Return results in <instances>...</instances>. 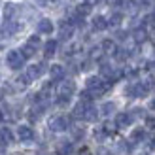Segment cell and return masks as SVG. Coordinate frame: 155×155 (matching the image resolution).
I'll return each mask as SVG.
<instances>
[{"mask_svg": "<svg viewBox=\"0 0 155 155\" xmlns=\"http://www.w3.org/2000/svg\"><path fill=\"white\" fill-rule=\"evenodd\" d=\"M93 27H95L97 30H104V28L108 27V21H106L104 17H100V15H98V17L93 19Z\"/></svg>", "mask_w": 155, "mask_h": 155, "instance_id": "obj_17", "label": "cell"}, {"mask_svg": "<svg viewBox=\"0 0 155 155\" xmlns=\"http://www.w3.org/2000/svg\"><path fill=\"white\" fill-rule=\"evenodd\" d=\"M110 87H112V81H102L97 76H93V78H89V80H87V91L91 93V97L104 95L106 91H110Z\"/></svg>", "mask_w": 155, "mask_h": 155, "instance_id": "obj_1", "label": "cell"}, {"mask_svg": "<svg viewBox=\"0 0 155 155\" xmlns=\"http://www.w3.org/2000/svg\"><path fill=\"white\" fill-rule=\"evenodd\" d=\"M133 38H134V42H136V44H142V42L148 40V30H146L144 27L136 28L134 32H133Z\"/></svg>", "mask_w": 155, "mask_h": 155, "instance_id": "obj_11", "label": "cell"}, {"mask_svg": "<svg viewBox=\"0 0 155 155\" xmlns=\"http://www.w3.org/2000/svg\"><path fill=\"white\" fill-rule=\"evenodd\" d=\"M70 151H72V146L70 144H61L59 148H57V153L59 155H68Z\"/></svg>", "mask_w": 155, "mask_h": 155, "instance_id": "obj_23", "label": "cell"}, {"mask_svg": "<svg viewBox=\"0 0 155 155\" xmlns=\"http://www.w3.org/2000/svg\"><path fill=\"white\" fill-rule=\"evenodd\" d=\"M117 38H119V40H125V38H127V34H125V32H121V30H119V32H117Z\"/></svg>", "mask_w": 155, "mask_h": 155, "instance_id": "obj_34", "label": "cell"}, {"mask_svg": "<svg viewBox=\"0 0 155 155\" xmlns=\"http://www.w3.org/2000/svg\"><path fill=\"white\" fill-rule=\"evenodd\" d=\"M112 112H115V104H112V102H106L104 106H102V114H112Z\"/></svg>", "mask_w": 155, "mask_h": 155, "instance_id": "obj_27", "label": "cell"}, {"mask_svg": "<svg viewBox=\"0 0 155 155\" xmlns=\"http://www.w3.org/2000/svg\"><path fill=\"white\" fill-rule=\"evenodd\" d=\"M28 81H30V80H28V76H19L17 80H15V83H17V87H19V89H25L27 85H28Z\"/></svg>", "mask_w": 155, "mask_h": 155, "instance_id": "obj_22", "label": "cell"}, {"mask_svg": "<svg viewBox=\"0 0 155 155\" xmlns=\"http://www.w3.org/2000/svg\"><path fill=\"white\" fill-rule=\"evenodd\" d=\"M44 72H45V64L40 63V64H32V66H28L27 76H28V80H36V78H40Z\"/></svg>", "mask_w": 155, "mask_h": 155, "instance_id": "obj_5", "label": "cell"}, {"mask_svg": "<svg viewBox=\"0 0 155 155\" xmlns=\"http://www.w3.org/2000/svg\"><path fill=\"white\" fill-rule=\"evenodd\" d=\"M121 19H123V15H121V13H114L112 17H110V21H108V25H112V27H117L119 23H121Z\"/></svg>", "mask_w": 155, "mask_h": 155, "instance_id": "obj_24", "label": "cell"}, {"mask_svg": "<svg viewBox=\"0 0 155 155\" xmlns=\"http://www.w3.org/2000/svg\"><path fill=\"white\" fill-rule=\"evenodd\" d=\"M74 91H76V85L74 81H63L57 87V95H59V104H64L68 102V98H70L74 95Z\"/></svg>", "mask_w": 155, "mask_h": 155, "instance_id": "obj_2", "label": "cell"}, {"mask_svg": "<svg viewBox=\"0 0 155 155\" xmlns=\"http://www.w3.org/2000/svg\"><path fill=\"white\" fill-rule=\"evenodd\" d=\"M146 125H148L150 129H153L155 127V117H148V119H146Z\"/></svg>", "mask_w": 155, "mask_h": 155, "instance_id": "obj_31", "label": "cell"}, {"mask_svg": "<svg viewBox=\"0 0 155 155\" xmlns=\"http://www.w3.org/2000/svg\"><path fill=\"white\" fill-rule=\"evenodd\" d=\"M19 30V25L15 21H6V25H4V34L6 36H12V34H15Z\"/></svg>", "mask_w": 155, "mask_h": 155, "instance_id": "obj_14", "label": "cell"}, {"mask_svg": "<svg viewBox=\"0 0 155 155\" xmlns=\"http://www.w3.org/2000/svg\"><path fill=\"white\" fill-rule=\"evenodd\" d=\"M0 121H4V114L2 112H0Z\"/></svg>", "mask_w": 155, "mask_h": 155, "instance_id": "obj_37", "label": "cell"}, {"mask_svg": "<svg viewBox=\"0 0 155 155\" xmlns=\"http://www.w3.org/2000/svg\"><path fill=\"white\" fill-rule=\"evenodd\" d=\"M17 13H19V10H17V6H15V4H6L4 6V19L6 21H15Z\"/></svg>", "mask_w": 155, "mask_h": 155, "instance_id": "obj_6", "label": "cell"}, {"mask_svg": "<svg viewBox=\"0 0 155 155\" xmlns=\"http://www.w3.org/2000/svg\"><path fill=\"white\" fill-rule=\"evenodd\" d=\"M55 49H57V42L49 40L48 44H45V48H44V55L45 57H53V55H55Z\"/></svg>", "mask_w": 155, "mask_h": 155, "instance_id": "obj_15", "label": "cell"}, {"mask_svg": "<svg viewBox=\"0 0 155 155\" xmlns=\"http://www.w3.org/2000/svg\"><path fill=\"white\" fill-rule=\"evenodd\" d=\"M83 119L85 121H97V110L93 108L91 104L85 108V114H83Z\"/></svg>", "mask_w": 155, "mask_h": 155, "instance_id": "obj_16", "label": "cell"}, {"mask_svg": "<svg viewBox=\"0 0 155 155\" xmlns=\"http://www.w3.org/2000/svg\"><path fill=\"white\" fill-rule=\"evenodd\" d=\"M133 117H130V114H117L115 115V125L117 127H129Z\"/></svg>", "mask_w": 155, "mask_h": 155, "instance_id": "obj_7", "label": "cell"}, {"mask_svg": "<svg viewBox=\"0 0 155 155\" xmlns=\"http://www.w3.org/2000/svg\"><path fill=\"white\" fill-rule=\"evenodd\" d=\"M108 2H110L112 6H119V4H121V0H108Z\"/></svg>", "mask_w": 155, "mask_h": 155, "instance_id": "obj_35", "label": "cell"}, {"mask_svg": "<svg viewBox=\"0 0 155 155\" xmlns=\"http://www.w3.org/2000/svg\"><path fill=\"white\" fill-rule=\"evenodd\" d=\"M100 55H102V48H100V49H93V51H91V57H93V59H98Z\"/></svg>", "mask_w": 155, "mask_h": 155, "instance_id": "obj_30", "label": "cell"}, {"mask_svg": "<svg viewBox=\"0 0 155 155\" xmlns=\"http://www.w3.org/2000/svg\"><path fill=\"white\" fill-rule=\"evenodd\" d=\"M0 136H2V140L8 142V144L13 142V134H12V130H10V129H2V130H0Z\"/></svg>", "mask_w": 155, "mask_h": 155, "instance_id": "obj_20", "label": "cell"}, {"mask_svg": "<svg viewBox=\"0 0 155 155\" xmlns=\"http://www.w3.org/2000/svg\"><path fill=\"white\" fill-rule=\"evenodd\" d=\"M151 144H153V148H155V136H153V142H151Z\"/></svg>", "mask_w": 155, "mask_h": 155, "instance_id": "obj_38", "label": "cell"}, {"mask_svg": "<svg viewBox=\"0 0 155 155\" xmlns=\"http://www.w3.org/2000/svg\"><path fill=\"white\" fill-rule=\"evenodd\" d=\"M8 66L13 68V70H19V68L23 66V63H25V57H23L21 51H10L8 53Z\"/></svg>", "mask_w": 155, "mask_h": 155, "instance_id": "obj_4", "label": "cell"}, {"mask_svg": "<svg viewBox=\"0 0 155 155\" xmlns=\"http://www.w3.org/2000/svg\"><path fill=\"white\" fill-rule=\"evenodd\" d=\"M51 30H53V23L49 19H42L40 23H38V32H42V34H51Z\"/></svg>", "mask_w": 155, "mask_h": 155, "instance_id": "obj_10", "label": "cell"}, {"mask_svg": "<svg viewBox=\"0 0 155 155\" xmlns=\"http://www.w3.org/2000/svg\"><path fill=\"white\" fill-rule=\"evenodd\" d=\"M68 125H70V119L64 117V115H55V117L49 119V129L55 130V133H61V130H66Z\"/></svg>", "mask_w": 155, "mask_h": 155, "instance_id": "obj_3", "label": "cell"}, {"mask_svg": "<svg viewBox=\"0 0 155 155\" xmlns=\"http://www.w3.org/2000/svg\"><path fill=\"white\" fill-rule=\"evenodd\" d=\"M140 4H144V6H151L153 0H140Z\"/></svg>", "mask_w": 155, "mask_h": 155, "instance_id": "obj_33", "label": "cell"}, {"mask_svg": "<svg viewBox=\"0 0 155 155\" xmlns=\"http://www.w3.org/2000/svg\"><path fill=\"white\" fill-rule=\"evenodd\" d=\"M27 44L30 45V48H34V49H38V48H40V38H38V36H30Z\"/></svg>", "mask_w": 155, "mask_h": 155, "instance_id": "obj_26", "label": "cell"}, {"mask_svg": "<svg viewBox=\"0 0 155 155\" xmlns=\"http://www.w3.org/2000/svg\"><path fill=\"white\" fill-rule=\"evenodd\" d=\"M83 2H85V4H87V6H95V4L98 2V0H83Z\"/></svg>", "mask_w": 155, "mask_h": 155, "instance_id": "obj_32", "label": "cell"}, {"mask_svg": "<svg viewBox=\"0 0 155 155\" xmlns=\"http://www.w3.org/2000/svg\"><path fill=\"white\" fill-rule=\"evenodd\" d=\"M115 57H117V61H125L129 57V53L125 49H117V51H115Z\"/></svg>", "mask_w": 155, "mask_h": 155, "instance_id": "obj_29", "label": "cell"}, {"mask_svg": "<svg viewBox=\"0 0 155 155\" xmlns=\"http://www.w3.org/2000/svg\"><path fill=\"white\" fill-rule=\"evenodd\" d=\"M40 6H44V8H55L57 0H40Z\"/></svg>", "mask_w": 155, "mask_h": 155, "instance_id": "obj_28", "label": "cell"}, {"mask_svg": "<svg viewBox=\"0 0 155 155\" xmlns=\"http://www.w3.org/2000/svg\"><path fill=\"white\" fill-rule=\"evenodd\" d=\"M151 108H153V110H155V98L151 100Z\"/></svg>", "mask_w": 155, "mask_h": 155, "instance_id": "obj_36", "label": "cell"}, {"mask_svg": "<svg viewBox=\"0 0 155 155\" xmlns=\"http://www.w3.org/2000/svg\"><path fill=\"white\" fill-rule=\"evenodd\" d=\"M144 136H146V130H144V129H136L134 133L130 134V140H133V142H140Z\"/></svg>", "mask_w": 155, "mask_h": 155, "instance_id": "obj_18", "label": "cell"}, {"mask_svg": "<svg viewBox=\"0 0 155 155\" xmlns=\"http://www.w3.org/2000/svg\"><path fill=\"white\" fill-rule=\"evenodd\" d=\"M115 129H117V125H115V123H104V127H102L104 134H114Z\"/></svg>", "mask_w": 155, "mask_h": 155, "instance_id": "obj_25", "label": "cell"}, {"mask_svg": "<svg viewBox=\"0 0 155 155\" xmlns=\"http://www.w3.org/2000/svg\"><path fill=\"white\" fill-rule=\"evenodd\" d=\"M17 134H19L21 140H32V138H34V133H32V129H30V127H19Z\"/></svg>", "mask_w": 155, "mask_h": 155, "instance_id": "obj_12", "label": "cell"}, {"mask_svg": "<svg viewBox=\"0 0 155 155\" xmlns=\"http://www.w3.org/2000/svg\"><path fill=\"white\" fill-rule=\"evenodd\" d=\"M49 74H51V80L59 81V80H63V76H64V68L61 66V64H53L49 68Z\"/></svg>", "mask_w": 155, "mask_h": 155, "instance_id": "obj_8", "label": "cell"}, {"mask_svg": "<svg viewBox=\"0 0 155 155\" xmlns=\"http://www.w3.org/2000/svg\"><path fill=\"white\" fill-rule=\"evenodd\" d=\"M72 32H74L72 23H63V25H61V32H59V36H61V40H68V38L72 36Z\"/></svg>", "mask_w": 155, "mask_h": 155, "instance_id": "obj_9", "label": "cell"}, {"mask_svg": "<svg viewBox=\"0 0 155 155\" xmlns=\"http://www.w3.org/2000/svg\"><path fill=\"white\" fill-rule=\"evenodd\" d=\"M21 53H23V57H25V59H30V57H32L34 53H36V49H34V48H30L28 44H25V45H23V49H21Z\"/></svg>", "mask_w": 155, "mask_h": 155, "instance_id": "obj_19", "label": "cell"}, {"mask_svg": "<svg viewBox=\"0 0 155 155\" xmlns=\"http://www.w3.org/2000/svg\"><path fill=\"white\" fill-rule=\"evenodd\" d=\"M91 12V6H87V4H81V6H78L76 8V13L80 15V17H85V15H87Z\"/></svg>", "mask_w": 155, "mask_h": 155, "instance_id": "obj_21", "label": "cell"}, {"mask_svg": "<svg viewBox=\"0 0 155 155\" xmlns=\"http://www.w3.org/2000/svg\"><path fill=\"white\" fill-rule=\"evenodd\" d=\"M100 48H102V51L108 53V55H115V51H117V49H115V42L114 40H104Z\"/></svg>", "mask_w": 155, "mask_h": 155, "instance_id": "obj_13", "label": "cell"}]
</instances>
